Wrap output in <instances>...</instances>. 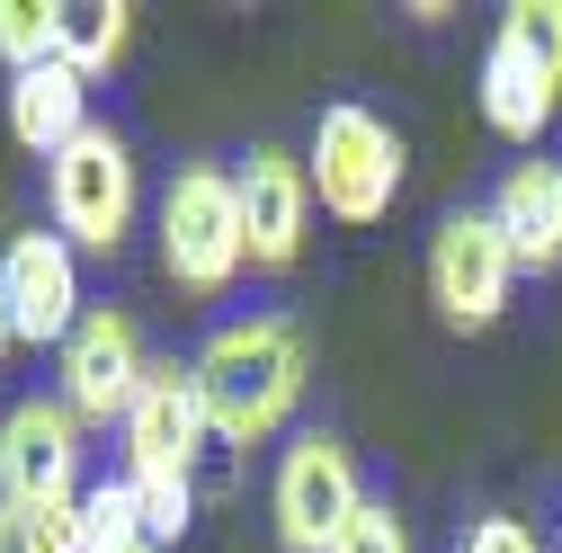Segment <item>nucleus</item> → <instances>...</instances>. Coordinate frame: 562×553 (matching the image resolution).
<instances>
[{"label": "nucleus", "instance_id": "nucleus-3", "mask_svg": "<svg viewBox=\"0 0 562 553\" xmlns=\"http://www.w3.org/2000/svg\"><path fill=\"white\" fill-rule=\"evenodd\" d=\"M161 268L179 295H224L250 268V233H241V179L215 161H188L161 188Z\"/></svg>", "mask_w": 562, "mask_h": 553}, {"label": "nucleus", "instance_id": "nucleus-18", "mask_svg": "<svg viewBox=\"0 0 562 553\" xmlns=\"http://www.w3.org/2000/svg\"><path fill=\"white\" fill-rule=\"evenodd\" d=\"M339 553H411V535H402V518H393L384 500H367V509H358V527L339 535Z\"/></svg>", "mask_w": 562, "mask_h": 553}, {"label": "nucleus", "instance_id": "nucleus-8", "mask_svg": "<svg viewBox=\"0 0 562 553\" xmlns=\"http://www.w3.org/2000/svg\"><path fill=\"white\" fill-rule=\"evenodd\" d=\"M215 447V420H205L196 366L153 358L144 393L125 410V482H196V455Z\"/></svg>", "mask_w": 562, "mask_h": 553}, {"label": "nucleus", "instance_id": "nucleus-16", "mask_svg": "<svg viewBox=\"0 0 562 553\" xmlns=\"http://www.w3.org/2000/svg\"><path fill=\"white\" fill-rule=\"evenodd\" d=\"M0 63L10 81L36 63H63V0H0Z\"/></svg>", "mask_w": 562, "mask_h": 553}, {"label": "nucleus", "instance_id": "nucleus-1", "mask_svg": "<svg viewBox=\"0 0 562 553\" xmlns=\"http://www.w3.org/2000/svg\"><path fill=\"white\" fill-rule=\"evenodd\" d=\"M215 447H268L304 402V339L286 313H241L224 330H205V349L188 358Z\"/></svg>", "mask_w": 562, "mask_h": 553}, {"label": "nucleus", "instance_id": "nucleus-22", "mask_svg": "<svg viewBox=\"0 0 562 553\" xmlns=\"http://www.w3.org/2000/svg\"><path fill=\"white\" fill-rule=\"evenodd\" d=\"M10 349H19V330H10V304H0V366H10Z\"/></svg>", "mask_w": 562, "mask_h": 553}, {"label": "nucleus", "instance_id": "nucleus-7", "mask_svg": "<svg viewBox=\"0 0 562 553\" xmlns=\"http://www.w3.org/2000/svg\"><path fill=\"white\" fill-rule=\"evenodd\" d=\"M509 286H518V250L491 224V205L482 215L464 205V215H447L429 233V304H438L447 330H491L509 313Z\"/></svg>", "mask_w": 562, "mask_h": 553}, {"label": "nucleus", "instance_id": "nucleus-5", "mask_svg": "<svg viewBox=\"0 0 562 553\" xmlns=\"http://www.w3.org/2000/svg\"><path fill=\"white\" fill-rule=\"evenodd\" d=\"M45 205H54V233L72 241V250L116 259V250H125V233H134V205H144L125 134H116V125L72 134V144L45 161Z\"/></svg>", "mask_w": 562, "mask_h": 553}, {"label": "nucleus", "instance_id": "nucleus-15", "mask_svg": "<svg viewBox=\"0 0 562 553\" xmlns=\"http://www.w3.org/2000/svg\"><path fill=\"white\" fill-rule=\"evenodd\" d=\"M125 36H134V10H125V0H63V63H72L81 81L116 72V63H125Z\"/></svg>", "mask_w": 562, "mask_h": 553}, {"label": "nucleus", "instance_id": "nucleus-9", "mask_svg": "<svg viewBox=\"0 0 562 553\" xmlns=\"http://www.w3.org/2000/svg\"><path fill=\"white\" fill-rule=\"evenodd\" d=\"M0 500L10 509L81 500V420L63 393H27L0 410Z\"/></svg>", "mask_w": 562, "mask_h": 553}, {"label": "nucleus", "instance_id": "nucleus-10", "mask_svg": "<svg viewBox=\"0 0 562 553\" xmlns=\"http://www.w3.org/2000/svg\"><path fill=\"white\" fill-rule=\"evenodd\" d=\"M63 402H72V420L81 429H125V410H134V393H144V375H153V358H144V330H134V313H116V304H90L81 313V330L63 339Z\"/></svg>", "mask_w": 562, "mask_h": 553}, {"label": "nucleus", "instance_id": "nucleus-20", "mask_svg": "<svg viewBox=\"0 0 562 553\" xmlns=\"http://www.w3.org/2000/svg\"><path fill=\"white\" fill-rule=\"evenodd\" d=\"M0 553H45L36 518H27V509H10V500H0Z\"/></svg>", "mask_w": 562, "mask_h": 553}, {"label": "nucleus", "instance_id": "nucleus-11", "mask_svg": "<svg viewBox=\"0 0 562 553\" xmlns=\"http://www.w3.org/2000/svg\"><path fill=\"white\" fill-rule=\"evenodd\" d=\"M0 304H10L19 349H63L81 330V250L63 233H19L0 250Z\"/></svg>", "mask_w": 562, "mask_h": 553}, {"label": "nucleus", "instance_id": "nucleus-6", "mask_svg": "<svg viewBox=\"0 0 562 553\" xmlns=\"http://www.w3.org/2000/svg\"><path fill=\"white\" fill-rule=\"evenodd\" d=\"M277 544L286 553H339V535L358 527L367 492H358V455H348L330 429H304L286 455H277Z\"/></svg>", "mask_w": 562, "mask_h": 553}, {"label": "nucleus", "instance_id": "nucleus-21", "mask_svg": "<svg viewBox=\"0 0 562 553\" xmlns=\"http://www.w3.org/2000/svg\"><path fill=\"white\" fill-rule=\"evenodd\" d=\"M99 553H161L153 535H125V544H99Z\"/></svg>", "mask_w": 562, "mask_h": 553}, {"label": "nucleus", "instance_id": "nucleus-17", "mask_svg": "<svg viewBox=\"0 0 562 553\" xmlns=\"http://www.w3.org/2000/svg\"><path fill=\"white\" fill-rule=\"evenodd\" d=\"M134 509H144V535L170 553L188 535V518H196V482H134Z\"/></svg>", "mask_w": 562, "mask_h": 553}, {"label": "nucleus", "instance_id": "nucleus-2", "mask_svg": "<svg viewBox=\"0 0 562 553\" xmlns=\"http://www.w3.org/2000/svg\"><path fill=\"white\" fill-rule=\"evenodd\" d=\"M562 108V0H509L482 54V125L501 144H536Z\"/></svg>", "mask_w": 562, "mask_h": 553}, {"label": "nucleus", "instance_id": "nucleus-14", "mask_svg": "<svg viewBox=\"0 0 562 553\" xmlns=\"http://www.w3.org/2000/svg\"><path fill=\"white\" fill-rule=\"evenodd\" d=\"M99 116H90V81L72 72V63H36V72H19L10 81V134H19V144L27 153H63V144H72V134H90Z\"/></svg>", "mask_w": 562, "mask_h": 553}, {"label": "nucleus", "instance_id": "nucleus-12", "mask_svg": "<svg viewBox=\"0 0 562 553\" xmlns=\"http://www.w3.org/2000/svg\"><path fill=\"white\" fill-rule=\"evenodd\" d=\"M241 233H250V268H268V276H286L295 259H304V241H313V179H304V161L295 153H277V144H259L241 170Z\"/></svg>", "mask_w": 562, "mask_h": 553}, {"label": "nucleus", "instance_id": "nucleus-4", "mask_svg": "<svg viewBox=\"0 0 562 553\" xmlns=\"http://www.w3.org/2000/svg\"><path fill=\"white\" fill-rule=\"evenodd\" d=\"M304 179H313V205L339 224H384L393 215V196H402V134L358 108V99H339L313 116V153H304Z\"/></svg>", "mask_w": 562, "mask_h": 553}, {"label": "nucleus", "instance_id": "nucleus-23", "mask_svg": "<svg viewBox=\"0 0 562 553\" xmlns=\"http://www.w3.org/2000/svg\"><path fill=\"white\" fill-rule=\"evenodd\" d=\"M553 553H562V535H553Z\"/></svg>", "mask_w": 562, "mask_h": 553}, {"label": "nucleus", "instance_id": "nucleus-19", "mask_svg": "<svg viewBox=\"0 0 562 553\" xmlns=\"http://www.w3.org/2000/svg\"><path fill=\"white\" fill-rule=\"evenodd\" d=\"M464 553H544V544H536L527 518H482V527L464 535Z\"/></svg>", "mask_w": 562, "mask_h": 553}, {"label": "nucleus", "instance_id": "nucleus-13", "mask_svg": "<svg viewBox=\"0 0 562 553\" xmlns=\"http://www.w3.org/2000/svg\"><path fill=\"white\" fill-rule=\"evenodd\" d=\"M491 224L509 233L518 268H562V161H518L491 196Z\"/></svg>", "mask_w": 562, "mask_h": 553}]
</instances>
